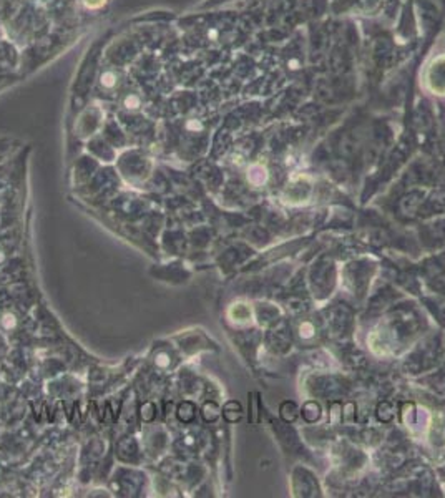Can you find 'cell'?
I'll return each instance as SVG.
<instances>
[{"mask_svg":"<svg viewBox=\"0 0 445 498\" xmlns=\"http://www.w3.org/2000/svg\"><path fill=\"white\" fill-rule=\"evenodd\" d=\"M298 415H299V408H298L296 404H294V402L286 400V402H283V404L279 405V417L283 419L286 424H291V422H294L298 419Z\"/></svg>","mask_w":445,"mask_h":498,"instance_id":"cell-1","label":"cell"},{"mask_svg":"<svg viewBox=\"0 0 445 498\" xmlns=\"http://www.w3.org/2000/svg\"><path fill=\"white\" fill-rule=\"evenodd\" d=\"M303 417L307 420V422H316L319 420L321 417V407L319 404H316V402H306L304 407H303Z\"/></svg>","mask_w":445,"mask_h":498,"instance_id":"cell-2","label":"cell"},{"mask_svg":"<svg viewBox=\"0 0 445 498\" xmlns=\"http://www.w3.org/2000/svg\"><path fill=\"white\" fill-rule=\"evenodd\" d=\"M112 78H113V77H112L110 73L105 75V81H103V83H105V85H112V83H113V80H112Z\"/></svg>","mask_w":445,"mask_h":498,"instance_id":"cell-3","label":"cell"}]
</instances>
